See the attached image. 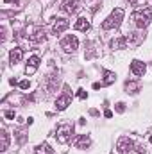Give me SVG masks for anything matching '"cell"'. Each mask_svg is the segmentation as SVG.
Listing matches in <instances>:
<instances>
[{"mask_svg":"<svg viewBox=\"0 0 152 154\" xmlns=\"http://www.w3.org/2000/svg\"><path fill=\"white\" fill-rule=\"evenodd\" d=\"M114 79H116V75H114V72H109V70H106L104 72V86H108V84H113Z\"/></svg>","mask_w":152,"mask_h":154,"instance_id":"obj_20","label":"cell"},{"mask_svg":"<svg viewBox=\"0 0 152 154\" xmlns=\"http://www.w3.org/2000/svg\"><path fill=\"white\" fill-rule=\"evenodd\" d=\"M27 39L31 41V43H41V41H45L47 39V32H45V29L43 27H27Z\"/></svg>","mask_w":152,"mask_h":154,"instance_id":"obj_4","label":"cell"},{"mask_svg":"<svg viewBox=\"0 0 152 154\" xmlns=\"http://www.w3.org/2000/svg\"><path fill=\"white\" fill-rule=\"evenodd\" d=\"M125 38H127V43H129V45L136 47V45H140V43L143 41V34H141V32H131V34L125 36Z\"/></svg>","mask_w":152,"mask_h":154,"instance_id":"obj_14","label":"cell"},{"mask_svg":"<svg viewBox=\"0 0 152 154\" xmlns=\"http://www.w3.org/2000/svg\"><path fill=\"white\" fill-rule=\"evenodd\" d=\"M90 115H93V116H97V115H99V111H97V109H91V111H90Z\"/></svg>","mask_w":152,"mask_h":154,"instance_id":"obj_28","label":"cell"},{"mask_svg":"<svg viewBox=\"0 0 152 154\" xmlns=\"http://www.w3.org/2000/svg\"><path fill=\"white\" fill-rule=\"evenodd\" d=\"M0 140H2V145H0V151H5L7 147H9V134H7V131H0Z\"/></svg>","mask_w":152,"mask_h":154,"instance_id":"obj_19","label":"cell"},{"mask_svg":"<svg viewBox=\"0 0 152 154\" xmlns=\"http://www.w3.org/2000/svg\"><path fill=\"white\" fill-rule=\"evenodd\" d=\"M104 116H106V118H111V116H113V111H111V109H106V111H104Z\"/></svg>","mask_w":152,"mask_h":154,"instance_id":"obj_26","label":"cell"},{"mask_svg":"<svg viewBox=\"0 0 152 154\" xmlns=\"http://www.w3.org/2000/svg\"><path fill=\"white\" fill-rule=\"evenodd\" d=\"M77 97H79V99H86V97H88V93L81 88V90H77Z\"/></svg>","mask_w":152,"mask_h":154,"instance_id":"obj_22","label":"cell"},{"mask_svg":"<svg viewBox=\"0 0 152 154\" xmlns=\"http://www.w3.org/2000/svg\"><path fill=\"white\" fill-rule=\"evenodd\" d=\"M18 86H20L22 90H27V88L31 86V82H29V81H20V84H18Z\"/></svg>","mask_w":152,"mask_h":154,"instance_id":"obj_21","label":"cell"},{"mask_svg":"<svg viewBox=\"0 0 152 154\" xmlns=\"http://www.w3.org/2000/svg\"><path fill=\"white\" fill-rule=\"evenodd\" d=\"M5 118H9V120H13V118H14V111H13V109H9V111H5Z\"/></svg>","mask_w":152,"mask_h":154,"instance_id":"obj_25","label":"cell"},{"mask_svg":"<svg viewBox=\"0 0 152 154\" xmlns=\"http://www.w3.org/2000/svg\"><path fill=\"white\" fill-rule=\"evenodd\" d=\"M22 57H23V50H22L20 47H14V48L9 52V61H11L13 65L20 63V61H22Z\"/></svg>","mask_w":152,"mask_h":154,"instance_id":"obj_12","label":"cell"},{"mask_svg":"<svg viewBox=\"0 0 152 154\" xmlns=\"http://www.w3.org/2000/svg\"><path fill=\"white\" fill-rule=\"evenodd\" d=\"M149 142H150V143H152V134H150V138H149Z\"/></svg>","mask_w":152,"mask_h":154,"instance_id":"obj_29","label":"cell"},{"mask_svg":"<svg viewBox=\"0 0 152 154\" xmlns=\"http://www.w3.org/2000/svg\"><path fill=\"white\" fill-rule=\"evenodd\" d=\"M145 70H147L145 63H141V61H138V59H134V61L131 63V72H132L134 75H143Z\"/></svg>","mask_w":152,"mask_h":154,"instance_id":"obj_11","label":"cell"},{"mask_svg":"<svg viewBox=\"0 0 152 154\" xmlns=\"http://www.w3.org/2000/svg\"><path fill=\"white\" fill-rule=\"evenodd\" d=\"M72 134H74V125L68 124V122L59 124L57 129H56V140H57L59 143H66V142H70Z\"/></svg>","mask_w":152,"mask_h":154,"instance_id":"obj_1","label":"cell"},{"mask_svg":"<svg viewBox=\"0 0 152 154\" xmlns=\"http://www.w3.org/2000/svg\"><path fill=\"white\" fill-rule=\"evenodd\" d=\"M34 154H56V152L50 149L48 143H41V145H38V147L34 149Z\"/></svg>","mask_w":152,"mask_h":154,"instance_id":"obj_15","label":"cell"},{"mask_svg":"<svg viewBox=\"0 0 152 154\" xmlns=\"http://www.w3.org/2000/svg\"><path fill=\"white\" fill-rule=\"evenodd\" d=\"M77 47H79V39H77L74 34L63 38V41H61V48H63L65 52H75Z\"/></svg>","mask_w":152,"mask_h":154,"instance_id":"obj_6","label":"cell"},{"mask_svg":"<svg viewBox=\"0 0 152 154\" xmlns=\"http://www.w3.org/2000/svg\"><path fill=\"white\" fill-rule=\"evenodd\" d=\"M138 90H140V84L138 82H134V81H127L125 82V91L127 93H132L134 95V93H138Z\"/></svg>","mask_w":152,"mask_h":154,"instance_id":"obj_16","label":"cell"},{"mask_svg":"<svg viewBox=\"0 0 152 154\" xmlns=\"http://www.w3.org/2000/svg\"><path fill=\"white\" fill-rule=\"evenodd\" d=\"M74 27H75L77 31H88V29H90V22H88L86 18H79Z\"/></svg>","mask_w":152,"mask_h":154,"instance_id":"obj_17","label":"cell"},{"mask_svg":"<svg viewBox=\"0 0 152 154\" xmlns=\"http://www.w3.org/2000/svg\"><path fill=\"white\" fill-rule=\"evenodd\" d=\"M136 151H138L140 154H145V149H143L141 145H136Z\"/></svg>","mask_w":152,"mask_h":154,"instance_id":"obj_27","label":"cell"},{"mask_svg":"<svg viewBox=\"0 0 152 154\" xmlns=\"http://www.w3.org/2000/svg\"><path fill=\"white\" fill-rule=\"evenodd\" d=\"M16 134H18V140H20V143H22V142H25V133H23V131H18Z\"/></svg>","mask_w":152,"mask_h":154,"instance_id":"obj_24","label":"cell"},{"mask_svg":"<svg viewBox=\"0 0 152 154\" xmlns=\"http://www.w3.org/2000/svg\"><path fill=\"white\" fill-rule=\"evenodd\" d=\"M38 66H39V57L38 56H32V57L29 59L27 66H25V74H27V75H32V74L38 70Z\"/></svg>","mask_w":152,"mask_h":154,"instance_id":"obj_10","label":"cell"},{"mask_svg":"<svg viewBox=\"0 0 152 154\" xmlns=\"http://www.w3.org/2000/svg\"><path fill=\"white\" fill-rule=\"evenodd\" d=\"M116 111H118V113H123V111H125V104H123V102H118V104H116Z\"/></svg>","mask_w":152,"mask_h":154,"instance_id":"obj_23","label":"cell"},{"mask_svg":"<svg viewBox=\"0 0 152 154\" xmlns=\"http://www.w3.org/2000/svg\"><path fill=\"white\" fill-rule=\"evenodd\" d=\"M150 20H152V9H140V11H134L132 13V22L140 29L147 27L150 23Z\"/></svg>","mask_w":152,"mask_h":154,"instance_id":"obj_2","label":"cell"},{"mask_svg":"<svg viewBox=\"0 0 152 154\" xmlns=\"http://www.w3.org/2000/svg\"><path fill=\"white\" fill-rule=\"evenodd\" d=\"M90 145H91L90 136L81 134V136H77V138H75V147H77V149H86V147H90Z\"/></svg>","mask_w":152,"mask_h":154,"instance_id":"obj_13","label":"cell"},{"mask_svg":"<svg viewBox=\"0 0 152 154\" xmlns=\"http://www.w3.org/2000/svg\"><path fill=\"white\" fill-rule=\"evenodd\" d=\"M132 149H134V142L129 136H122L118 140V143H116V151L120 154H127V152H131Z\"/></svg>","mask_w":152,"mask_h":154,"instance_id":"obj_5","label":"cell"},{"mask_svg":"<svg viewBox=\"0 0 152 154\" xmlns=\"http://www.w3.org/2000/svg\"><path fill=\"white\" fill-rule=\"evenodd\" d=\"M111 47H113V48H125V47H127V38L122 36V38L113 39V41H111Z\"/></svg>","mask_w":152,"mask_h":154,"instance_id":"obj_18","label":"cell"},{"mask_svg":"<svg viewBox=\"0 0 152 154\" xmlns=\"http://www.w3.org/2000/svg\"><path fill=\"white\" fill-rule=\"evenodd\" d=\"M70 102H72V95H70L68 91H65L61 97H57V100H56V108H57L59 111H63V109H66V108L70 106Z\"/></svg>","mask_w":152,"mask_h":154,"instance_id":"obj_8","label":"cell"},{"mask_svg":"<svg viewBox=\"0 0 152 154\" xmlns=\"http://www.w3.org/2000/svg\"><path fill=\"white\" fill-rule=\"evenodd\" d=\"M61 9L68 14H75L81 9V0H63L61 2Z\"/></svg>","mask_w":152,"mask_h":154,"instance_id":"obj_7","label":"cell"},{"mask_svg":"<svg viewBox=\"0 0 152 154\" xmlns=\"http://www.w3.org/2000/svg\"><path fill=\"white\" fill-rule=\"evenodd\" d=\"M122 18H123V9H114L113 13L102 22V29L104 31H109V29H114V27H118L120 23H122Z\"/></svg>","mask_w":152,"mask_h":154,"instance_id":"obj_3","label":"cell"},{"mask_svg":"<svg viewBox=\"0 0 152 154\" xmlns=\"http://www.w3.org/2000/svg\"><path fill=\"white\" fill-rule=\"evenodd\" d=\"M66 29H68V20H66V18H57V20L54 22L52 32H54V34H61V32L66 31Z\"/></svg>","mask_w":152,"mask_h":154,"instance_id":"obj_9","label":"cell"},{"mask_svg":"<svg viewBox=\"0 0 152 154\" xmlns=\"http://www.w3.org/2000/svg\"><path fill=\"white\" fill-rule=\"evenodd\" d=\"M129 2H132V4H134V2H136V0H129Z\"/></svg>","mask_w":152,"mask_h":154,"instance_id":"obj_30","label":"cell"}]
</instances>
